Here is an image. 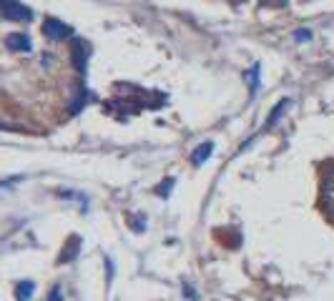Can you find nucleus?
Listing matches in <instances>:
<instances>
[{
  "label": "nucleus",
  "instance_id": "obj_1",
  "mask_svg": "<svg viewBox=\"0 0 334 301\" xmlns=\"http://www.w3.org/2000/svg\"><path fill=\"white\" fill-rule=\"evenodd\" d=\"M0 13L10 20H30L33 18V10L18 0H0Z\"/></svg>",
  "mask_w": 334,
  "mask_h": 301
},
{
  "label": "nucleus",
  "instance_id": "obj_2",
  "mask_svg": "<svg viewBox=\"0 0 334 301\" xmlns=\"http://www.w3.org/2000/svg\"><path fill=\"white\" fill-rule=\"evenodd\" d=\"M43 30H46V35L53 38V40H63V38H70V35H73V28L66 25V23H61V20H56V18H48V20L43 23Z\"/></svg>",
  "mask_w": 334,
  "mask_h": 301
},
{
  "label": "nucleus",
  "instance_id": "obj_3",
  "mask_svg": "<svg viewBox=\"0 0 334 301\" xmlns=\"http://www.w3.org/2000/svg\"><path fill=\"white\" fill-rule=\"evenodd\" d=\"M88 58H91L88 45H86L83 40H75V45H73V63H75L78 73H86V63H88Z\"/></svg>",
  "mask_w": 334,
  "mask_h": 301
},
{
  "label": "nucleus",
  "instance_id": "obj_4",
  "mask_svg": "<svg viewBox=\"0 0 334 301\" xmlns=\"http://www.w3.org/2000/svg\"><path fill=\"white\" fill-rule=\"evenodd\" d=\"M5 45H8L10 51L28 53V51H30V38H28L25 33H13V35H8V38H5Z\"/></svg>",
  "mask_w": 334,
  "mask_h": 301
},
{
  "label": "nucleus",
  "instance_id": "obj_5",
  "mask_svg": "<svg viewBox=\"0 0 334 301\" xmlns=\"http://www.w3.org/2000/svg\"><path fill=\"white\" fill-rule=\"evenodd\" d=\"M211 150H214V143H211V141H206V143L196 146L194 156H191V163H194V166H203V163H206V158L211 156Z\"/></svg>",
  "mask_w": 334,
  "mask_h": 301
},
{
  "label": "nucleus",
  "instance_id": "obj_6",
  "mask_svg": "<svg viewBox=\"0 0 334 301\" xmlns=\"http://www.w3.org/2000/svg\"><path fill=\"white\" fill-rule=\"evenodd\" d=\"M33 289H35V284H33V281H23V284H18V299L28 301V299H30V294H33Z\"/></svg>",
  "mask_w": 334,
  "mask_h": 301
},
{
  "label": "nucleus",
  "instance_id": "obj_7",
  "mask_svg": "<svg viewBox=\"0 0 334 301\" xmlns=\"http://www.w3.org/2000/svg\"><path fill=\"white\" fill-rule=\"evenodd\" d=\"M246 80H249V85H252V95L259 90V66H254L249 73H246Z\"/></svg>",
  "mask_w": 334,
  "mask_h": 301
},
{
  "label": "nucleus",
  "instance_id": "obj_8",
  "mask_svg": "<svg viewBox=\"0 0 334 301\" xmlns=\"http://www.w3.org/2000/svg\"><path fill=\"white\" fill-rule=\"evenodd\" d=\"M286 106H289V101H281V103H279V106H276V108L271 111V116H269V121H267V128L271 126V123H276V121L281 118V111H284Z\"/></svg>",
  "mask_w": 334,
  "mask_h": 301
},
{
  "label": "nucleus",
  "instance_id": "obj_9",
  "mask_svg": "<svg viewBox=\"0 0 334 301\" xmlns=\"http://www.w3.org/2000/svg\"><path fill=\"white\" fill-rule=\"evenodd\" d=\"M294 40H299V43H307V40H312V33H309L307 28H299V30H294Z\"/></svg>",
  "mask_w": 334,
  "mask_h": 301
}]
</instances>
